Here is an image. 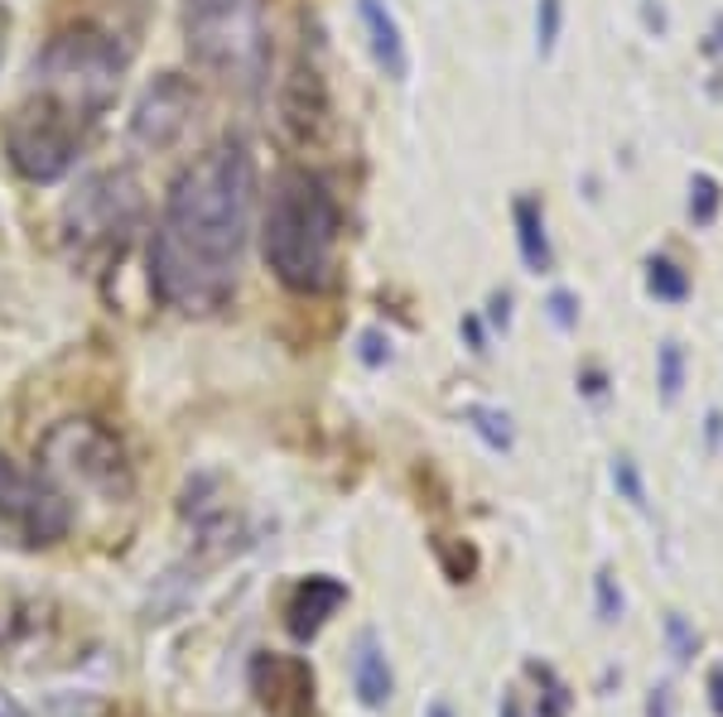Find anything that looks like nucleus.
<instances>
[{"mask_svg": "<svg viewBox=\"0 0 723 717\" xmlns=\"http://www.w3.org/2000/svg\"><path fill=\"white\" fill-rule=\"evenodd\" d=\"M256 203V159L246 140L199 154L169 189L160 232L150 236V289L179 313L208 318L236 299Z\"/></svg>", "mask_w": 723, "mask_h": 717, "instance_id": "obj_1", "label": "nucleus"}, {"mask_svg": "<svg viewBox=\"0 0 723 717\" xmlns=\"http://www.w3.org/2000/svg\"><path fill=\"white\" fill-rule=\"evenodd\" d=\"M338 227L343 217H338L328 183L309 169H280L270 183L266 222H261V256L285 289L323 295L333 285Z\"/></svg>", "mask_w": 723, "mask_h": 717, "instance_id": "obj_2", "label": "nucleus"}, {"mask_svg": "<svg viewBox=\"0 0 723 717\" xmlns=\"http://www.w3.org/2000/svg\"><path fill=\"white\" fill-rule=\"evenodd\" d=\"M126 73V49L107 30H63L34 58V87L44 101H54L68 121H97L116 101Z\"/></svg>", "mask_w": 723, "mask_h": 717, "instance_id": "obj_3", "label": "nucleus"}, {"mask_svg": "<svg viewBox=\"0 0 723 717\" xmlns=\"http://www.w3.org/2000/svg\"><path fill=\"white\" fill-rule=\"evenodd\" d=\"M183 30L193 58L236 83H256L270 58L261 0H183Z\"/></svg>", "mask_w": 723, "mask_h": 717, "instance_id": "obj_4", "label": "nucleus"}, {"mask_svg": "<svg viewBox=\"0 0 723 717\" xmlns=\"http://www.w3.org/2000/svg\"><path fill=\"white\" fill-rule=\"evenodd\" d=\"M140 212H145V197H140L136 174H126V169H102V174H92L83 189L68 197V207H63V232H68V242L77 246L83 260L121 256L130 232L140 227Z\"/></svg>", "mask_w": 723, "mask_h": 717, "instance_id": "obj_5", "label": "nucleus"}, {"mask_svg": "<svg viewBox=\"0 0 723 717\" xmlns=\"http://www.w3.org/2000/svg\"><path fill=\"white\" fill-rule=\"evenodd\" d=\"M39 458H44L54 472H68L83 486L102 491V496H130V486H136L121 438L97 419L54 424V429L44 434V443H39Z\"/></svg>", "mask_w": 723, "mask_h": 717, "instance_id": "obj_6", "label": "nucleus"}, {"mask_svg": "<svg viewBox=\"0 0 723 717\" xmlns=\"http://www.w3.org/2000/svg\"><path fill=\"white\" fill-rule=\"evenodd\" d=\"M6 154L15 174H24L30 183H59L77 159V121H68L54 101L39 97L6 121Z\"/></svg>", "mask_w": 723, "mask_h": 717, "instance_id": "obj_7", "label": "nucleus"}, {"mask_svg": "<svg viewBox=\"0 0 723 717\" xmlns=\"http://www.w3.org/2000/svg\"><path fill=\"white\" fill-rule=\"evenodd\" d=\"M0 521L15 525L24 544H59L73 529V506L44 472L0 458Z\"/></svg>", "mask_w": 723, "mask_h": 717, "instance_id": "obj_8", "label": "nucleus"}, {"mask_svg": "<svg viewBox=\"0 0 723 717\" xmlns=\"http://www.w3.org/2000/svg\"><path fill=\"white\" fill-rule=\"evenodd\" d=\"M193 111H199V87L189 83V77L179 73H164L155 77L150 87L140 92L136 101V116H130V140L140 145V150H169L183 130H189Z\"/></svg>", "mask_w": 723, "mask_h": 717, "instance_id": "obj_9", "label": "nucleus"}, {"mask_svg": "<svg viewBox=\"0 0 723 717\" xmlns=\"http://www.w3.org/2000/svg\"><path fill=\"white\" fill-rule=\"evenodd\" d=\"M252 688L266 717H313V670L299 655H266L252 660Z\"/></svg>", "mask_w": 723, "mask_h": 717, "instance_id": "obj_10", "label": "nucleus"}, {"mask_svg": "<svg viewBox=\"0 0 723 717\" xmlns=\"http://www.w3.org/2000/svg\"><path fill=\"white\" fill-rule=\"evenodd\" d=\"M348 602V588L338 578H305V582H295V592H289V602H285V627L295 641H313V635L323 631V621L338 612V607Z\"/></svg>", "mask_w": 723, "mask_h": 717, "instance_id": "obj_11", "label": "nucleus"}, {"mask_svg": "<svg viewBox=\"0 0 723 717\" xmlns=\"http://www.w3.org/2000/svg\"><path fill=\"white\" fill-rule=\"evenodd\" d=\"M358 15H362L366 44H372V58L381 63V73H386L391 83H405V77H411V53H405L401 24L386 10V0H358Z\"/></svg>", "mask_w": 723, "mask_h": 717, "instance_id": "obj_12", "label": "nucleus"}, {"mask_svg": "<svg viewBox=\"0 0 723 717\" xmlns=\"http://www.w3.org/2000/svg\"><path fill=\"white\" fill-rule=\"evenodd\" d=\"M511 217H517V246H521V260L531 275H550L555 270V250H550V236H545V207L535 203L531 193H521L511 203Z\"/></svg>", "mask_w": 723, "mask_h": 717, "instance_id": "obj_13", "label": "nucleus"}, {"mask_svg": "<svg viewBox=\"0 0 723 717\" xmlns=\"http://www.w3.org/2000/svg\"><path fill=\"white\" fill-rule=\"evenodd\" d=\"M352 688H358V698L366 708H386L391 703V665L372 631H362L358 650H352Z\"/></svg>", "mask_w": 723, "mask_h": 717, "instance_id": "obj_14", "label": "nucleus"}, {"mask_svg": "<svg viewBox=\"0 0 723 717\" xmlns=\"http://www.w3.org/2000/svg\"><path fill=\"white\" fill-rule=\"evenodd\" d=\"M525 679H535V688H541V713L535 717H570V684L560 679L550 665H541V660H525Z\"/></svg>", "mask_w": 723, "mask_h": 717, "instance_id": "obj_15", "label": "nucleus"}, {"mask_svg": "<svg viewBox=\"0 0 723 717\" xmlns=\"http://www.w3.org/2000/svg\"><path fill=\"white\" fill-rule=\"evenodd\" d=\"M647 289H651V299H661V303H685L690 299V275L680 270L670 256H651L647 260Z\"/></svg>", "mask_w": 723, "mask_h": 717, "instance_id": "obj_16", "label": "nucleus"}, {"mask_svg": "<svg viewBox=\"0 0 723 717\" xmlns=\"http://www.w3.org/2000/svg\"><path fill=\"white\" fill-rule=\"evenodd\" d=\"M464 419L478 429V438L488 448H497V453H507L511 443H517V434H511V419L507 409H492V405H464Z\"/></svg>", "mask_w": 723, "mask_h": 717, "instance_id": "obj_17", "label": "nucleus"}, {"mask_svg": "<svg viewBox=\"0 0 723 717\" xmlns=\"http://www.w3.org/2000/svg\"><path fill=\"white\" fill-rule=\"evenodd\" d=\"M656 385H661L666 405L680 400V385H685V347L680 342H661V352H656Z\"/></svg>", "mask_w": 723, "mask_h": 717, "instance_id": "obj_18", "label": "nucleus"}, {"mask_svg": "<svg viewBox=\"0 0 723 717\" xmlns=\"http://www.w3.org/2000/svg\"><path fill=\"white\" fill-rule=\"evenodd\" d=\"M719 203H723L719 179L714 174H694L690 179V222L694 227H709V222L719 217Z\"/></svg>", "mask_w": 723, "mask_h": 717, "instance_id": "obj_19", "label": "nucleus"}, {"mask_svg": "<svg viewBox=\"0 0 723 717\" xmlns=\"http://www.w3.org/2000/svg\"><path fill=\"white\" fill-rule=\"evenodd\" d=\"M560 30H564V0H541V6H535V53H541V58L555 53Z\"/></svg>", "mask_w": 723, "mask_h": 717, "instance_id": "obj_20", "label": "nucleus"}, {"mask_svg": "<svg viewBox=\"0 0 723 717\" xmlns=\"http://www.w3.org/2000/svg\"><path fill=\"white\" fill-rule=\"evenodd\" d=\"M613 486L623 491L627 506H637V511H647V506H651V501H647V482H641V468H637V462L627 458V453L613 462Z\"/></svg>", "mask_w": 723, "mask_h": 717, "instance_id": "obj_21", "label": "nucleus"}, {"mask_svg": "<svg viewBox=\"0 0 723 717\" xmlns=\"http://www.w3.org/2000/svg\"><path fill=\"white\" fill-rule=\"evenodd\" d=\"M666 641H670V655H676V665H690V660L700 655V635H694V627L680 612L666 617Z\"/></svg>", "mask_w": 723, "mask_h": 717, "instance_id": "obj_22", "label": "nucleus"}, {"mask_svg": "<svg viewBox=\"0 0 723 717\" xmlns=\"http://www.w3.org/2000/svg\"><path fill=\"white\" fill-rule=\"evenodd\" d=\"M434 549H439V559H444V574H449L454 582H468L472 574H478V554H472L468 544H449V539H434Z\"/></svg>", "mask_w": 723, "mask_h": 717, "instance_id": "obj_23", "label": "nucleus"}, {"mask_svg": "<svg viewBox=\"0 0 723 717\" xmlns=\"http://www.w3.org/2000/svg\"><path fill=\"white\" fill-rule=\"evenodd\" d=\"M594 592H598V621H603V627H613V621L623 617V588H617L613 568H598Z\"/></svg>", "mask_w": 723, "mask_h": 717, "instance_id": "obj_24", "label": "nucleus"}, {"mask_svg": "<svg viewBox=\"0 0 723 717\" xmlns=\"http://www.w3.org/2000/svg\"><path fill=\"white\" fill-rule=\"evenodd\" d=\"M545 309H550V318H555V328H564V333L578 323V303H574L570 289H555V295L545 299Z\"/></svg>", "mask_w": 723, "mask_h": 717, "instance_id": "obj_25", "label": "nucleus"}, {"mask_svg": "<svg viewBox=\"0 0 723 717\" xmlns=\"http://www.w3.org/2000/svg\"><path fill=\"white\" fill-rule=\"evenodd\" d=\"M358 356H362V366H381L391 356V342L376 333V328H366V333L358 338Z\"/></svg>", "mask_w": 723, "mask_h": 717, "instance_id": "obj_26", "label": "nucleus"}, {"mask_svg": "<svg viewBox=\"0 0 723 717\" xmlns=\"http://www.w3.org/2000/svg\"><path fill=\"white\" fill-rule=\"evenodd\" d=\"M647 717H676V694H670V684H656V688H651Z\"/></svg>", "mask_w": 723, "mask_h": 717, "instance_id": "obj_27", "label": "nucleus"}, {"mask_svg": "<svg viewBox=\"0 0 723 717\" xmlns=\"http://www.w3.org/2000/svg\"><path fill=\"white\" fill-rule=\"evenodd\" d=\"M488 323L502 328V333L511 328V295H507V289H497V295L488 299Z\"/></svg>", "mask_w": 723, "mask_h": 717, "instance_id": "obj_28", "label": "nucleus"}, {"mask_svg": "<svg viewBox=\"0 0 723 717\" xmlns=\"http://www.w3.org/2000/svg\"><path fill=\"white\" fill-rule=\"evenodd\" d=\"M464 338H468V352H478V356H488V338H482V323L478 318H464Z\"/></svg>", "mask_w": 723, "mask_h": 717, "instance_id": "obj_29", "label": "nucleus"}, {"mask_svg": "<svg viewBox=\"0 0 723 717\" xmlns=\"http://www.w3.org/2000/svg\"><path fill=\"white\" fill-rule=\"evenodd\" d=\"M704 443H709V453H719V443H723V415L719 409H709V419H704Z\"/></svg>", "mask_w": 723, "mask_h": 717, "instance_id": "obj_30", "label": "nucleus"}, {"mask_svg": "<svg viewBox=\"0 0 723 717\" xmlns=\"http://www.w3.org/2000/svg\"><path fill=\"white\" fill-rule=\"evenodd\" d=\"M709 708H714V717H723V665L709 670Z\"/></svg>", "mask_w": 723, "mask_h": 717, "instance_id": "obj_31", "label": "nucleus"}, {"mask_svg": "<svg viewBox=\"0 0 723 717\" xmlns=\"http://www.w3.org/2000/svg\"><path fill=\"white\" fill-rule=\"evenodd\" d=\"M641 20H647L656 34H666V10L656 6V0H647V6H641Z\"/></svg>", "mask_w": 723, "mask_h": 717, "instance_id": "obj_32", "label": "nucleus"}, {"mask_svg": "<svg viewBox=\"0 0 723 717\" xmlns=\"http://www.w3.org/2000/svg\"><path fill=\"white\" fill-rule=\"evenodd\" d=\"M704 53H709V58H723V15L714 20V34L704 39Z\"/></svg>", "mask_w": 723, "mask_h": 717, "instance_id": "obj_33", "label": "nucleus"}, {"mask_svg": "<svg viewBox=\"0 0 723 717\" xmlns=\"http://www.w3.org/2000/svg\"><path fill=\"white\" fill-rule=\"evenodd\" d=\"M0 717H30V713H24V708H20V703L10 698V694H0Z\"/></svg>", "mask_w": 723, "mask_h": 717, "instance_id": "obj_34", "label": "nucleus"}, {"mask_svg": "<svg viewBox=\"0 0 723 717\" xmlns=\"http://www.w3.org/2000/svg\"><path fill=\"white\" fill-rule=\"evenodd\" d=\"M584 395H603V371H584Z\"/></svg>", "mask_w": 723, "mask_h": 717, "instance_id": "obj_35", "label": "nucleus"}, {"mask_svg": "<svg viewBox=\"0 0 723 717\" xmlns=\"http://www.w3.org/2000/svg\"><path fill=\"white\" fill-rule=\"evenodd\" d=\"M502 717H525V708H521V698H517V694H507V698H502Z\"/></svg>", "mask_w": 723, "mask_h": 717, "instance_id": "obj_36", "label": "nucleus"}, {"mask_svg": "<svg viewBox=\"0 0 723 717\" xmlns=\"http://www.w3.org/2000/svg\"><path fill=\"white\" fill-rule=\"evenodd\" d=\"M429 717H454L449 703H429Z\"/></svg>", "mask_w": 723, "mask_h": 717, "instance_id": "obj_37", "label": "nucleus"}, {"mask_svg": "<svg viewBox=\"0 0 723 717\" xmlns=\"http://www.w3.org/2000/svg\"><path fill=\"white\" fill-rule=\"evenodd\" d=\"M0 49H6V20H0Z\"/></svg>", "mask_w": 723, "mask_h": 717, "instance_id": "obj_38", "label": "nucleus"}]
</instances>
